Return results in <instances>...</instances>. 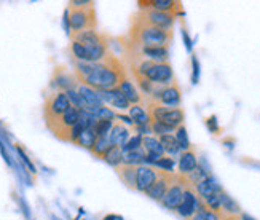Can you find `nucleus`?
I'll return each mask as SVG.
<instances>
[{"label":"nucleus","instance_id":"obj_32","mask_svg":"<svg viewBox=\"0 0 260 220\" xmlns=\"http://www.w3.org/2000/svg\"><path fill=\"white\" fill-rule=\"evenodd\" d=\"M208 177H211V174H209L203 166L198 165V166H196V169H195L193 172H190L188 176H187V180H188V182L192 184L193 187H196L198 184H201L203 180H206Z\"/></svg>","mask_w":260,"mask_h":220},{"label":"nucleus","instance_id":"obj_31","mask_svg":"<svg viewBox=\"0 0 260 220\" xmlns=\"http://www.w3.org/2000/svg\"><path fill=\"white\" fill-rule=\"evenodd\" d=\"M150 128H152V133H155L158 138H160V136H166V134H174L177 129L174 126H169L166 123H161L158 120H150Z\"/></svg>","mask_w":260,"mask_h":220},{"label":"nucleus","instance_id":"obj_7","mask_svg":"<svg viewBox=\"0 0 260 220\" xmlns=\"http://www.w3.org/2000/svg\"><path fill=\"white\" fill-rule=\"evenodd\" d=\"M72 107L71 101H69L67 94L66 93H54L48 98L47 101V106H45V120H53V118H58V116L64 115L69 109Z\"/></svg>","mask_w":260,"mask_h":220},{"label":"nucleus","instance_id":"obj_8","mask_svg":"<svg viewBox=\"0 0 260 220\" xmlns=\"http://www.w3.org/2000/svg\"><path fill=\"white\" fill-rule=\"evenodd\" d=\"M137 15L141 16L145 23L155 26V28L161 29V30H171V29H173L174 18H176L173 15H169V13H163V11L152 10V8H141Z\"/></svg>","mask_w":260,"mask_h":220},{"label":"nucleus","instance_id":"obj_30","mask_svg":"<svg viewBox=\"0 0 260 220\" xmlns=\"http://www.w3.org/2000/svg\"><path fill=\"white\" fill-rule=\"evenodd\" d=\"M112 147H113V144H112L110 138H98L96 144H94V147L91 148V152L96 155V157L104 158V155L109 152Z\"/></svg>","mask_w":260,"mask_h":220},{"label":"nucleus","instance_id":"obj_4","mask_svg":"<svg viewBox=\"0 0 260 220\" xmlns=\"http://www.w3.org/2000/svg\"><path fill=\"white\" fill-rule=\"evenodd\" d=\"M149 116L150 120H158L161 123H166L169 126L179 128L183 125V120H185V113L181 107L173 109V107H166L160 104V102H149Z\"/></svg>","mask_w":260,"mask_h":220},{"label":"nucleus","instance_id":"obj_39","mask_svg":"<svg viewBox=\"0 0 260 220\" xmlns=\"http://www.w3.org/2000/svg\"><path fill=\"white\" fill-rule=\"evenodd\" d=\"M198 74H200V66H198V61H196V57L193 56V83L198 82Z\"/></svg>","mask_w":260,"mask_h":220},{"label":"nucleus","instance_id":"obj_2","mask_svg":"<svg viewBox=\"0 0 260 220\" xmlns=\"http://www.w3.org/2000/svg\"><path fill=\"white\" fill-rule=\"evenodd\" d=\"M171 40H173V32L171 30H161L145 23L144 19L136 15L132 18V24L130 29V43L126 47L132 50L141 48H150V47H160L168 48Z\"/></svg>","mask_w":260,"mask_h":220},{"label":"nucleus","instance_id":"obj_35","mask_svg":"<svg viewBox=\"0 0 260 220\" xmlns=\"http://www.w3.org/2000/svg\"><path fill=\"white\" fill-rule=\"evenodd\" d=\"M192 220H222V219H220V214L211 211L206 204H203L201 208H200V211L196 212L195 217Z\"/></svg>","mask_w":260,"mask_h":220},{"label":"nucleus","instance_id":"obj_26","mask_svg":"<svg viewBox=\"0 0 260 220\" xmlns=\"http://www.w3.org/2000/svg\"><path fill=\"white\" fill-rule=\"evenodd\" d=\"M145 157H147V152H145L144 147H141V148H137V150H134V152L125 153L123 165H128V166H142L145 163Z\"/></svg>","mask_w":260,"mask_h":220},{"label":"nucleus","instance_id":"obj_17","mask_svg":"<svg viewBox=\"0 0 260 220\" xmlns=\"http://www.w3.org/2000/svg\"><path fill=\"white\" fill-rule=\"evenodd\" d=\"M99 93H101V96H103V101L107 102V104H110L112 107L120 109V110H130L131 104L126 101V98L122 94V91H120L118 88L109 89V91H99Z\"/></svg>","mask_w":260,"mask_h":220},{"label":"nucleus","instance_id":"obj_33","mask_svg":"<svg viewBox=\"0 0 260 220\" xmlns=\"http://www.w3.org/2000/svg\"><path fill=\"white\" fill-rule=\"evenodd\" d=\"M174 136H176L177 142H179V147H181V150H182V152H187V150H190V148H192V144H190V140H188L187 128L183 126V125L176 129Z\"/></svg>","mask_w":260,"mask_h":220},{"label":"nucleus","instance_id":"obj_5","mask_svg":"<svg viewBox=\"0 0 260 220\" xmlns=\"http://www.w3.org/2000/svg\"><path fill=\"white\" fill-rule=\"evenodd\" d=\"M205 204V201L198 196V193H196L195 187L192 184L187 185L185 192H183V198L179 204V208L176 209V212L179 214L181 217L187 219V220H192L195 217L196 212L200 211L201 206Z\"/></svg>","mask_w":260,"mask_h":220},{"label":"nucleus","instance_id":"obj_27","mask_svg":"<svg viewBox=\"0 0 260 220\" xmlns=\"http://www.w3.org/2000/svg\"><path fill=\"white\" fill-rule=\"evenodd\" d=\"M123 158H125V153H123V150H122V147H117V145H113L110 150L104 155L105 163H109V165L113 166V167L122 166V165H123Z\"/></svg>","mask_w":260,"mask_h":220},{"label":"nucleus","instance_id":"obj_40","mask_svg":"<svg viewBox=\"0 0 260 220\" xmlns=\"http://www.w3.org/2000/svg\"><path fill=\"white\" fill-rule=\"evenodd\" d=\"M241 220H256V219H252V217H249L247 214H241Z\"/></svg>","mask_w":260,"mask_h":220},{"label":"nucleus","instance_id":"obj_28","mask_svg":"<svg viewBox=\"0 0 260 220\" xmlns=\"http://www.w3.org/2000/svg\"><path fill=\"white\" fill-rule=\"evenodd\" d=\"M160 142L164 148V152L169 153V155H179L181 152V147H179V142H177L176 136L174 134H166V136H160Z\"/></svg>","mask_w":260,"mask_h":220},{"label":"nucleus","instance_id":"obj_36","mask_svg":"<svg viewBox=\"0 0 260 220\" xmlns=\"http://www.w3.org/2000/svg\"><path fill=\"white\" fill-rule=\"evenodd\" d=\"M141 147H142V136L134 134L128 142H126V145L122 147V150H123V153H128V152H134Z\"/></svg>","mask_w":260,"mask_h":220},{"label":"nucleus","instance_id":"obj_14","mask_svg":"<svg viewBox=\"0 0 260 220\" xmlns=\"http://www.w3.org/2000/svg\"><path fill=\"white\" fill-rule=\"evenodd\" d=\"M181 101H182V91H181L179 83H177L176 80L171 83V85L163 88V91L160 94V99H158L160 104L166 106V107H173V109L179 107Z\"/></svg>","mask_w":260,"mask_h":220},{"label":"nucleus","instance_id":"obj_22","mask_svg":"<svg viewBox=\"0 0 260 220\" xmlns=\"http://www.w3.org/2000/svg\"><path fill=\"white\" fill-rule=\"evenodd\" d=\"M195 190H196V193H198V196L203 199V201H205L206 198H209L211 195H214V193L220 192L222 189H220L219 184L215 182V180L212 179V176H211V177H208L206 180H203L201 184L196 185Z\"/></svg>","mask_w":260,"mask_h":220},{"label":"nucleus","instance_id":"obj_16","mask_svg":"<svg viewBox=\"0 0 260 220\" xmlns=\"http://www.w3.org/2000/svg\"><path fill=\"white\" fill-rule=\"evenodd\" d=\"M198 166V157H196L195 148L192 147L187 152H182L179 157V174L181 176H188L190 172H193Z\"/></svg>","mask_w":260,"mask_h":220},{"label":"nucleus","instance_id":"obj_41","mask_svg":"<svg viewBox=\"0 0 260 220\" xmlns=\"http://www.w3.org/2000/svg\"><path fill=\"white\" fill-rule=\"evenodd\" d=\"M113 219H115V217H105V220H113Z\"/></svg>","mask_w":260,"mask_h":220},{"label":"nucleus","instance_id":"obj_29","mask_svg":"<svg viewBox=\"0 0 260 220\" xmlns=\"http://www.w3.org/2000/svg\"><path fill=\"white\" fill-rule=\"evenodd\" d=\"M96 139H98V136H96V133H94V128H86L78 138L77 144L91 150V148L94 147V144H96Z\"/></svg>","mask_w":260,"mask_h":220},{"label":"nucleus","instance_id":"obj_34","mask_svg":"<svg viewBox=\"0 0 260 220\" xmlns=\"http://www.w3.org/2000/svg\"><path fill=\"white\" fill-rule=\"evenodd\" d=\"M112 128H113V121L98 120L96 126H94V133H96L98 138H109Z\"/></svg>","mask_w":260,"mask_h":220},{"label":"nucleus","instance_id":"obj_25","mask_svg":"<svg viewBox=\"0 0 260 220\" xmlns=\"http://www.w3.org/2000/svg\"><path fill=\"white\" fill-rule=\"evenodd\" d=\"M220 214L225 216H241V209L238 203L232 196H228L225 192H222V211Z\"/></svg>","mask_w":260,"mask_h":220},{"label":"nucleus","instance_id":"obj_9","mask_svg":"<svg viewBox=\"0 0 260 220\" xmlns=\"http://www.w3.org/2000/svg\"><path fill=\"white\" fill-rule=\"evenodd\" d=\"M176 177H177V174H174L173 171H160V176H158L156 182L150 187L145 195L150 196L152 199H155V201L161 203V199L166 195L169 185L174 182Z\"/></svg>","mask_w":260,"mask_h":220},{"label":"nucleus","instance_id":"obj_11","mask_svg":"<svg viewBox=\"0 0 260 220\" xmlns=\"http://www.w3.org/2000/svg\"><path fill=\"white\" fill-rule=\"evenodd\" d=\"M158 176H160V169H156V167H154V166H149V165L137 166L136 190L142 192V193H147V190L150 189V187L156 182Z\"/></svg>","mask_w":260,"mask_h":220},{"label":"nucleus","instance_id":"obj_19","mask_svg":"<svg viewBox=\"0 0 260 220\" xmlns=\"http://www.w3.org/2000/svg\"><path fill=\"white\" fill-rule=\"evenodd\" d=\"M130 48V47H128ZM145 59H149L152 62L161 64V62H169V53L168 48H160V47H150V48H141L137 50Z\"/></svg>","mask_w":260,"mask_h":220},{"label":"nucleus","instance_id":"obj_20","mask_svg":"<svg viewBox=\"0 0 260 220\" xmlns=\"http://www.w3.org/2000/svg\"><path fill=\"white\" fill-rule=\"evenodd\" d=\"M109 138H110L113 145L123 147V145H126V142L131 139V133H130L128 128H125L122 125V123H115V125H113V128H112Z\"/></svg>","mask_w":260,"mask_h":220},{"label":"nucleus","instance_id":"obj_37","mask_svg":"<svg viewBox=\"0 0 260 220\" xmlns=\"http://www.w3.org/2000/svg\"><path fill=\"white\" fill-rule=\"evenodd\" d=\"M154 167H161V171H173L174 167V158L171 157H161Z\"/></svg>","mask_w":260,"mask_h":220},{"label":"nucleus","instance_id":"obj_10","mask_svg":"<svg viewBox=\"0 0 260 220\" xmlns=\"http://www.w3.org/2000/svg\"><path fill=\"white\" fill-rule=\"evenodd\" d=\"M145 79H149L150 82L156 83V85H163V86L171 85V83L174 82L171 64L169 62H161V64L155 62L154 66L150 67V70L147 72V77H145Z\"/></svg>","mask_w":260,"mask_h":220},{"label":"nucleus","instance_id":"obj_6","mask_svg":"<svg viewBox=\"0 0 260 220\" xmlns=\"http://www.w3.org/2000/svg\"><path fill=\"white\" fill-rule=\"evenodd\" d=\"M190 182L187 180L185 176H181V174H177V177L173 184L169 185V189L166 192V195L161 199V204L164 206L166 209H171V211H176L179 208V204L183 198V192H185L187 185Z\"/></svg>","mask_w":260,"mask_h":220},{"label":"nucleus","instance_id":"obj_12","mask_svg":"<svg viewBox=\"0 0 260 220\" xmlns=\"http://www.w3.org/2000/svg\"><path fill=\"white\" fill-rule=\"evenodd\" d=\"M78 93L81 96V99L85 102V112H90V113H96L101 107H104V101H103V96H101L99 91L96 89H93L86 85H81L78 88Z\"/></svg>","mask_w":260,"mask_h":220},{"label":"nucleus","instance_id":"obj_23","mask_svg":"<svg viewBox=\"0 0 260 220\" xmlns=\"http://www.w3.org/2000/svg\"><path fill=\"white\" fill-rule=\"evenodd\" d=\"M142 147L149 155H156V157H164V148L161 145L160 139L154 136H144L142 138Z\"/></svg>","mask_w":260,"mask_h":220},{"label":"nucleus","instance_id":"obj_21","mask_svg":"<svg viewBox=\"0 0 260 220\" xmlns=\"http://www.w3.org/2000/svg\"><path fill=\"white\" fill-rule=\"evenodd\" d=\"M118 176L122 177V180L130 187V189L136 190L137 185V166H128V165H122L117 167Z\"/></svg>","mask_w":260,"mask_h":220},{"label":"nucleus","instance_id":"obj_38","mask_svg":"<svg viewBox=\"0 0 260 220\" xmlns=\"http://www.w3.org/2000/svg\"><path fill=\"white\" fill-rule=\"evenodd\" d=\"M96 118L98 120H107V121H113V118H115V113L112 112V110L109 107H101L96 113Z\"/></svg>","mask_w":260,"mask_h":220},{"label":"nucleus","instance_id":"obj_13","mask_svg":"<svg viewBox=\"0 0 260 220\" xmlns=\"http://www.w3.org/2000/svg\"><path fill=\"white\" fill-rule=\"evenodd\" d=\"M139 8H152L176 16L182 13V3L174 2V0H141L139 2Z\"/></svg>","mask_w":260,"mask_h":220},{"label":"nucleus","instance_id":"obj_1","mask_svg":"<svg viewBox=\"0 0 260 220\" xmlns=\"http://www.w3.org/2000/svg\"><path fill=\"white\" fill-rule=\"evenodd\" d=\"M78 79L96 91H109L115 89L118 85L126 79V70L123 62L117 59L113 55H107L103 61L99 62H83L78 61L77 66Z\"/></svg>","mask_w":260,"mask_h":220},{"label":"nucleus","instance_id":"obj_3","mask_svg":"<svg viewBox=\"0 0 260 220\" xmlns=\"http://www.w3.org/2000/svg\"><path fill=\"white\" fill-rule=\"evenodd\" d=\"M69 24H71L72 34L83 30H96V11L94 3L90 2L86 6H71L69 5Z\"/></svg>","mask_w":260,"mask_h":220},{"label":"nucleus","instance_id":"obj_24","mask_svg":"<svg viewBox=\"0 0 260 220\" xmlns=\"http://www.w3.org/2000/svg\"><path fill=\"white\" fill-rule=\"evenodd\" d=\"M130 116L134 121V126H145L150 125V116L145 112L142 106H131L130 107Z\"/></svg>","mask_w":260,"mask_h":220},{"label":"nucleus","instance_id":"obj_18","mask_svg":"<svg viewBox=\"0 0 260 220\" xmlns=\"http://www.w3.org/2000/svg\"><path fill=\"white\" fill-rule=\"evenodd\" d=\"M118 89L122 91V94L126 98V101L132 106H141L142 104V94L136 88V85L130 80H125L118 85Z\"/></svg>","mask_w":260,"mask_h":220},{"label":"nucleus","instance_id":"obj_15","mask_svg":"<svg viewBox=\"0 0 260 220\" xmlns=\"http://www.w3.org/2000/svg\"><path fill=\"white\" fill-rule=\"evenodd\" d=\"M74 42H78L85 47H101V45H107L105 35L99 34L98 30H83V32H75Z\"/></svg>","mask_w":260,"mask_h":220}]
</instances>
